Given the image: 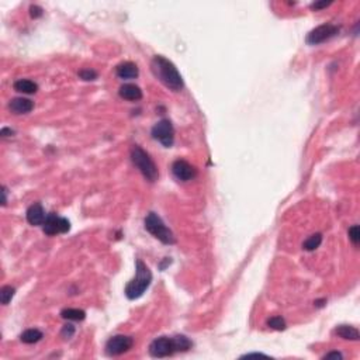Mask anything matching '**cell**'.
Segmentation results:
<instances>
[{"instance_id": "5b68a950", "label": "cell", "mask_w": 360, "mask_h": 360, "mask_svg": "<svg viewBox=\"0 0 360 360\" xmlns=\"http://www.w3.org/2000/svg\"><path fill=\"white\" fill-rule=\"evenodd\" d=\"M145 229L151 235H154L156 239H159L165 245H173L176 242L173 232L165 225L162 218L155 213H149L145 218Z\"/></svg>"}, {"instance_id": "6da1fadb", "label": "cell", "mask_w": 360, "mask_h": 360, "mask_svg": "<svg viewBox=\"0 0 360 360\" xmlns=\"http://www.w3.org/2000/svg\"><path fill=\"white\" fill-rule=\"evenodd\" d=\"M151 71L158 81L173 92H180L183 89V78L179 74L177 68L162 55H156L151 61Z\"/></svg>"}, {"instance_id": "d6986e66", "label": "cell", "mask_w": 360, "mask_h": 360, "mask_svg": "<svg viewBox=\"0 0 360 360\" xmlns=\"http://www.w3.org/2000/svg\"><path fill=\"white\" fill-rule=\"evenodd\" d=\"M322 242V235L321 234H312L311 236H308L304 243H302V249L305 250H315L316 248H319V245Z\"/></svg>"}, {"instance_id": "9c48e42d", "label": "cell", "mask_w": 360, "mask_h": 360, "mask_svg": "<svg viewBox=\"0 0 360 360\" xmlns=\"http://www.w3.org/2000/svg\"><path fill=\"white\" fill-rule=\"evenodd\" d=\"M134 345V339L127 335H116L111 336L106 343V353L109 356H121L127 353Z\"/></svg>"}, {"instance_id": "8992f818", "label": "cell", "mask_w": 360, "mask_h": 360, "mask_svg": "<svg viewBox=\"0 0 360 360\" xmlns=\"http://www.w3.org/2000/svg\"><path fill=\"white\" fill-rule=\"evenodd\" d=\"M151 134H152L154 140L159 141L163 147L170 148L175 142V128H173V125L169 120H166V118H163L159 123H156L152 127Z\"/></svg>"}, {"instance_id": "9a60e30c", "label": "cell", "mask_w": 360, "mask_h": 360, "mask_svg": "<svg viewBox=\"0 0 360 360\" xmlns=\"http://www.w3.org/2000/svg\"><path fill=\"white\" fill-rule=\"evenodd\" d=\"M333 333L336 336H339V338L345 339V340H359L360 339L359 331L354 326H350V325H339V326L335 328Z\"/></svg>"}, {"instance_id": "83f0119b", "label": "cell", "mask_w": 360, "mask_h": 360, "mask_svg": "<svg viewBox=\"0 0 360 360\" xmlns=\"http://www.w3.org/2000/svg\"><path fill=\"white\" fill-rule=\"evenodd\" d=\"M329 357H336V359H342L343 357V354L339 352H331V353H326L325 356H323V359H329Z\"/></svg>"}, {"instance_id": "ffe728a7", "label": "cell", "mask_w": 360, "mask_h": 360, "mask_svg": "<svg viewBox=\"0 0 360 360\" xmlns=\"http://www.w3.org/2000/svg\"><path fill=\"white\" fill-rule=\"evenodd\" d=\"M16 288L12 286H3L0 288V302L3 305H8L12 301V298L15 297Z\"/></svg>"}, {"instance_id": "f1b7e54d", "label": "cell", "mask_w": 360, "mask_h": 360, "mask_svg": "<svg viewBox=\"0 0 360 360\" xmlns=\"http://www.w3.org/2000/svg\"><path fill=\"white\" fill-rule=\"evenodd\" d=\"M2 193H3V201H2V204L3 206H6V203H8V189H6V186H3L2 187Z\"/></svg>"}, {"instance_id": "ac0fdd59", "label": "cell", "mask_w": 360, "mask_h": 360, "mask_svg": "<svg viewBox=\"0 0 360 360\" xmlns=\"http://www.w3.org/2000/svg\"><path fill=\"white\" fill-rule=\"evenodd\" d=\"M61 316L68 321H83L86 318V312L79 308H65L62 309Z\"/></svg>"}, {"instance_id": "603a6c76", "label": "cell", "mask_w": 360, "mask_h": 360, "mask_svg": "<svg viewBox=\"0 0 360 360\" xmlns=\"http://www.w3.org/2000/svg\"><path fill=\"white\" fill-rule=\"evenodd\" d=\"M349 239L352 241L353 245H359L360 242V229L359 225H353V227L349 228Z\"/></svg>"}, {"instance_id": "484cf974", "label": "cell", "mask_w": 360, "mask_h": 360, "mask_svg": "<svg viewBox=\"0 0 360 360\" xmlns=\"http://www.w3.org/2000/svg\"><path fill=\"white\" fill-rule=\"evenodd\" d=\"M331 3L332 2H316V3H312V5H311V9H312V10H319V9L328 8Z\"/></svg>"}, {"instance_id": "7c38bea8", "label": "cell", "mask_w": 360, "mask_h": 360, "mask_svg": "<svg viewBox=\"0 0 360 360\" xmlns=\"http://www.w3.org/2000/svg\"><path fill=\"white\" fill-rule=\"evenodd\" d=\"M26 217H27L29 224L34 225V227H37V225H43V224H44L45 218H47L44 207L41 206L40 203H34V204H31V206L29 207V210H27V213H26Z\"/></svg>"}, {"instance_id": "277c9868", "label": "cell", "mask_w": 360, "mask_h": 360, "mask_svg": "<svg viewBox=\"0 0 360 360\" xmlns=\"http://www.w3.org/2000/svg\"><path fill=\"white\" fill-rule=\"evenodd\" d=\"M131 161L137 166V169L140 170L142 173V176L147 179L148 182H155L158 180L159 177V172L158 168L155 165V162L152 161V158L149 156L148 152H145L144 149L138 145H134L131 149Z\"/></svg>"}, {"instance_id": "2e32d148", "label": "cell", "mask_w": 360, "mask_h": 360, "mask_svg": "<svg viewBox=\"0 0 360 360\" xmlns=\"http://www.w3.org/2000/svg\"><path fill=\"white\" fill-rule=\"evenodd\" d=\"M13 88L19 93L24 95H34L38 92V85L36 82L30 81V79H19L13 83Z\"/></svg>"}, {"instance_id": "f546056e", "label": "cell", "mask_w": 360, "mask_h": 360, "mask_svg": "<svg viewBox=\"0 0 360 360\" xmlns=\"http://www.w3.org/2000/svg\"><path fill=\"white\" fill-rule=\"evenodd\" d=\"M267 357L266 354H263V353H248V354H245V356H242V357Z\"/></svg>"}, {"instance_id": "7402d4cb", "label": "cell", "mask_w": 360, "mask_h": 360, "mask_svg": "<svg viewBox=\"0 0 360 360\" xmlns=\"http://www.w3.org/2000/svg\"><path fill=\"white\" fill-rule=\"evenodd\" d=\"M97 76H99V75H97V72L93 71V69H82V71H79V78L86 82L96 81Z\"/></svg>"}, {"instance_id": "ba28073f", "label": "cell", "mask_w": 360, "mask_h": 360, "mask_svg": "<svg viewBox=\"0 0 360 360\" xmlns=\"http://www.w3.org/2000/svg\"><path fill=\"white\" fill-rule=\"evenodd\" d=\"M339 33V27L335 24H322V26H318L316 29L312 31H309L308 36H307V44L309 45H318L322 44L325 41L331 40L332 37H335Z\"/></svg>"}, {"instance_id": "44dd1931", "label": "cell", "mask_w": 360, "mask_h": 360, "mask_svg": "<svg viewBox=\"0 0 360 360\" xmlns=\"http://www.w3.org/2000/svg\"><path fill=\"white\" fill-rule=\"evenodd\" d=\"M267 326L272 328V329H276V331H284L287 325H286V321H284V318L276 315L267 319Z\"/></svg>"}, {"instance_id": "7a4b0ae2", "label": "cell", "mask_w": 360, "mask_h": 360, "mask_svg": "<svg viewBox=\"0 0 360 360\" xmlns=\"http://www.w3.org/2000/svg\"><path fill=\"white\" fill-rule=\"evenodd\" d=\"M193 342L184 335L176 336H161L152 340L149 345V354L152 357H168L177 352H187Z\"/></svg>"}, {"instance_id": "cb8c5ba5", "label": "cell", "mask_w": 360, "mask_h": 360, "mask_svg": "<svg viewBox=\"0 0 360 360\" xmlns=\"http://www.w3.org/2000/svg\"><path fill=\"white\" fill-rule=\"evenodd\" d=\"M75 333V326L72 323H67V325H64V328H62V332H61V335L64 336L65 339H71L74 336Z\"/></svg>"}, {"instance_id": "4316f807", "label": "cell", "mask_w": 360, "mask_h": 360, "mask_svg": "<svg viewBox=\"0 0 360 360\" xmlns=\"http://www.w3.org/2000/svg\"><path fill=\"white\" fill-rule=\"evenodd\" d=\"M15 134V131L12 130V128H2V131H0V135L3 137V138H6V137H12Z\"/></svg>"}, {"instance_id": "5bb4252c", "label": "cell", "mask_w": 360, "mask_h": 360, "mask_svg": "<svg viewBox=\"0 0 360 360\" xmlns=\"http://www.w3.org/2000/svg\"><path fill=\"white\" fill-rule=\"evenodd\" d=\"M116 74L120 79H135L140 71L134 62H123L116 68Z\"/></svg>"}, {"instance_id": "e0dca14e", "label": "cell", "mask_w": 360, "mask_h": 360, "mask_svg": "<svg viewBox=\"0 0 360 360\" xmlns=\"http://www.w3.org/2000/svg\"><path fill=\"white\" fill-rule=\"evenodd\" d=\"M43 332L37 329V328H31V329H27L24 331L20 335V340L23 343H27V345H33V343H37L43 339Z\"/></svg>"}, {"instance_id": "d4e9b609", "label": "cell", "mask_w": 360, "mask_h": 360, "mask_svg": "<svg viewBox=\"0 0 360 360\" xmlns=\"http://www.w3.org/2000/svg\"><path fill=\"white\" fill-rule=\"evenodd\" d=\"M30 15L33 19H38V17H41L43 16V9L37 6V5H34V6H31L30 8Z\"/></svg>"}, {"instance_id": "8fae6325", "label": "cell", "mask_w": 360, "mask_h": 360, "mask_svg": "<svg viewBox=\"0 0 360 360\" xmlns=\"http://www.w3.org/2000/svg\"><path fill=\"white\" fill-rule=\"evenodd\" d=\"M33 109H34V102H31L30 99H26V97H16V99H12L9 103V110L17 116L29 114Z\"/></svg>"}, {"instance_id": "4fadbf2b", "label": "cell", "mask_w": 360, "mask_h": 360, "mask_svg": "<svg viewBox=\"0 0 360 360\" xmlns=\"http://www.w3.org/2000/svg\"><path fill=\"white\" fill-rule=\"evenodd\" d=\"M118 95L121 99L128 100V102H138L142 99V90L134 83H125L120 88Z\"/></svg>"}, {"instance_id": "52a82bcc", "label": "cell", "mask_w": 360, "mask_h": 360, "mask_svg": "<svg viewBox=\"0 0 360 360\" xmlns=\"http://www.w3.org/2000/svg\"><path fill=\"white\" fill-rule=\"evenodd\" d=\"M69 229H71V222L67 218H64V217H61L55 213L48 214L44 224H43V231L50 236L58 235V234H67Z\"/></svg>"}, {"instance_id": "3957f363", "label": "cell", "mask_w": 360, "mask_h": 360, "mask_svg": "<svg viewBox=\"0 0 360 360\" xmlns=\"http://www.w3.org/2000/svg\"><path fill=\"white\" fill-rule=\"evenodd\" d=\"M135 277L125 286L124 293L128 300H137L142 297V294L147 291L152 281V273L149 267L140 259L135 262Z\"/></svg>"}, {"instance_id": "30bf717a", "label": "cell", "mask_w": 360, "mask_h": 360, "mask_svg": "<svg viewBox=\"0 0 360 360\" xmlns=\"http://www.w3.org/2000/svg\"><path fill=\"white\" fill-rule=\"evenodd\" d=\"M172 172L180 182H189L191 179L197 176V169L184 159H177L172 165Z\"/></svg>"}]
</instances>
